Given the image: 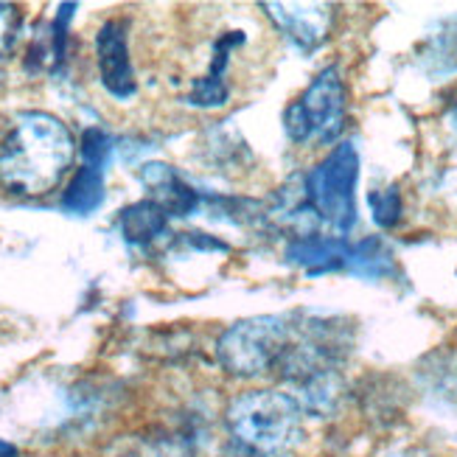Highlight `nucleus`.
I'll return each mask as SVG.
<instances>
[{
    "label": "nucleus",
    "mask_w": 457,
    "mask_h": 457,
    "mask_svg": "<svg viewBox=\"0 0 457 457\" xmlns=\"http://www.w3.org/2000/svg\"><path fill=\"white\" fill-rule=\"evenodd\" d=\"M222 457H255V454H250V452H245V449H238L236 444H230V441H228V446H225Z\"/></svg>",
    "instance_id": "obj_20"
},
{
    "label": "nucleus",
    "mask_w": 457,
    "mask_h": 457,
    "mask_svg": "<svg viewBox=\"0 0 457 457\" xmlns=\"http://www.w3.org/2000/svg\"><path fill=\"white\" fill-rule=\"evenodd\" d=\"M76 4H62L54 14L51 23V65L62 68L68 59V31H71V20H73Z\"/></svg>",
    "instance_id": "obj_18"
},
{
    "label": "nucleus",
    "mask_w": 457,
    "mask_h": 457,
    "mask_svg": "<svg viewBox=\"0 0 457 457\" xmlns=\"http://www.w3.org/2000/svg\"><path fill=\"white\" fill-rule=\"evenodd\" d=\"M368 203H370V211H373V222L379 228H393L395 222L402 220V194L395 186L373 191L368 196Z\"/></svg>",
    "instance_id": "obj_16"
},
{
    "label": "nucleus",
    "mask_w": 457,
    "mask_h": 457,
    "mask_svg": "<svg viewBox=\"0 0 457 457\" xmlns=\"http://www.w3.org/2000/svg\"><path fill=\"white\" fill-rule=\"evenodd\" d=\"M267 17L301 51L323 46L331 29V9L323 4H264Z\"/></svg>",
    "instance_id": "obj_7"
},
{
    "label": "nucleus",
    "mask_w": 457,
    "mask_h": 457,
    "mask_svg": "<svg viewBox=\"0 0 457 457\" xmlns=\"http://www.w3.org/2000/svg\"><path fill=\"white\" fill-rule=\"evenodd\" d=\"M118 228H121V236L127 245L146 247L169 233V213L152 200H141V203H132L121 211V216H118Z\"/></svg>",
    "instance_id": "obj_11"
},
{
    "label": "nucleus",
    "mask_w": 457,
    "mask_h": 457,
    "mask_svg": "<svg viewBox=\"0 0 457 457\" xmlns=\"http://www.w3.org/2000/svg\"><path fill=\"white\" fill-rule=\"evenodd\" d=\"M96 62H98V76H102L104 90L127 102L135 96L137 82L129 59V43H127V23L124 20H107L96 34Z\"/></svg>",
    "instance_id": "obj_6"
},
{
    "label": "nucleus",
    "mask_w": 457,
    "mask_h": 457,
    "mask_svg": "<svg viewBox=\"0 0 457 457\" xmlns=\"http://www.w3.org/2000/svg\"><path fill=\"white\" fill-rule=\"evenodd\" d=\"M0 457H17V446L9 441H0Z\"/></svg>",
    "instance_id": "obj_21"
},
{
    "label": "nucleus",
    "mask_w": 457,
    "mask_h": 457,
    "mask_svg": "<svg viewBox=\"0 0 457 457\" xmlns=\"http://www.w3.org/2000/svg\"><path fill=\"white\" fill-rule=\"evenodd\" d=\"M20 31V9L12 4H0V56H6Z\"/></svg>",
    "instance_id": "obj_19"
},
{
    "label": "nucleus",
    "mask_w": 457,
    "mask_h": 457,
    "mask_svg": "<svg viewBox=\"0 0 457 457\" xmlns=\"http://www.w3.org/2000/svg\"><path fill=\"white\" fill-rule=\"evenodd\" d=\"M356 183H360V154L353 144H337L320 163L303 177L306 213L348 233L356 225Z\"/></svg>",
    "instance_id": "obj_4"
},
{
    "label": "nucleus",
    "mask_w": 457,
    "mask_h": 457,
    "mask_svg": "<svg viewBox=\"0 0 457 457\" xmlns=\"http://www.w3.org/2000/svg\"><path fill=\"white\" fill-rule=\"evenodd\" d=\"M421 65L432 76H449L457 73V17L435 31L421 51Z\"/></svg>",
    "instance_id": "obj_15"
},
{
    "label": "nucleus",
    "mask_w": 457,
    "mask_h": 457,
    "mask_svg": "<svg viewBox=\"0 0 457 457\" xmlns=\"http://www.w3.org/2000/svg\"><path fill=\"white\" fill-rule=\"evenodd\" d=\"M295 334V314H267L233 323L216 343V360L236 379L275 373Z\"/></svg>",
    "instance_id": "obj_3"
},
{
    "label": "nucleus",
    "mask_w": 457,
    "mask_h": 457,
    "mask_svg": "<svg viewBox=\"0 0 457 457\" xmlns=\"http://www.w3.org/2000/svg\"><path fill=\"white\" fill-rule=\"evenodd\" d=\"M196 446L191 432L183 429H152L144 438L132 441L115 457H194Z\"/></svg>",
    "instance_id": "obj_14"
},
{
    "label": "nucleus",
    "mask_w": 457,
    "mask_h": 457,
    "mask_svg": "<svg viewBox=\"0 0 457 457\" xmlns=\"http://www.w3.org/2000/svg\"><path fill=\"white\" fill-rule=\"evenodd\" d=\"M104 171L102 166L82 163L62 191V208L76 216H90L104 203Z\"/></svg>",
    "instance_id": "obj_12"
},
{
    "label": "nucleus",
    "mask_w": 457,
    "mask_h": 457,
    "mask_svg": "<svg viewBox=\"0 0 457 457\" xmlns=\"http://www.w3.org/2000/svg\"><path fill=\"white\" fill-rule=\"evenodd\" d=\"M245 43V34L242 31H228L216 39L213 46V56H211V68L205 76H200L196 82L191 85V93L186 96V102L194 107H203V110H216V107H225L228 98H230V87H228V62H230V51L236 46Z\"/></svg>",
    "instance_id": "obj_9"
},
{
    "label": "nucleus",
    "mask_w": 457,
    "mask_h": 457,
    "mask_svg": "<svg viewBox=\"0 0 457 457\" xmlns=\"http://www.w3.org/2000/svg\"><path fill=\"white\" fill-rule=\"evenodd\" d=\"M345 270L356 278H368V281H385L395 275V258L382 238L373 236L351 245Z\"/></svg>",
    "instance_id": "obj_13"
},
{
    "label": "nucleus",
    "mask_w": 457,
    "mask_h": 457,
    "mask_svg": "<svg viewBox=\"0 0 457 457\" xmlns=\"http://www.w3.org/2000/svg\"><path fill=\"white\" fill-rule=\"evenodd\" d=\"M79 152H82V163L107 169L110 154H112V137H110L104 129L87 127V129L82 132V141H79Z\"/></svg>",
    "instance_id": "obj_17"
},
{
    "label": "nucleus",
    "mask_w": 457,
    "mask_h": 457,
    "mask_svg": "<svg viewBox=\"0 0 457 457\" xmlns=\"http://www.w3.org/2000/svg\"><path fill=\"white\" fill-rule=\"evenodd\" d=\"M303 407L284 390H247L228 404L230 444L255 457H289L303 435Z\"/></svg>",
    "instance_id": "obj_2"
},
{
    "label": "nucleus",
    "mask_w": 457,
    "mask_h": 457,
    "mask_svg": "<svg viewBox=\"0 0 457 457\" xmlns=\"http://www.w3.org/2000/svg\"><path fill=\"white\" fill-rule=\"evenodd\" d=\"M141 183L152 191V203L161 205L169 216H191L200 208V194L166 163H146L141 169Z\"/></svg>",
    "instance_id": "obj_10"
},
{
    "label": "nucleus",
    "mask_w": 457,
    "mask_h": 457,
    "mask_svg": "<svg viewBox=\"0 0 457 457\" xmlns=\"http://www.w3.org/2000/svg\"><path fill=\"white\" fill-rule=\"evenodd\" d=\"M452 115H454V127H457V107H454V112H452Z\"/></svg>",
    "instance_id": "obj_22"
},
{
    "label": "nucleus",
    "mask_w": 457,
    "mask_h": 457,
    "mask_svg": "<svg viewBox=\"0 0 457 457\" xmlns=\"http://www.w3.org/2000/svg\"><path fill=\"white\" fill-rule=\"evenodd\" d=\"M76 141L65 121L43 110H23L0 141V186L17 196H46L68 174Z\"/></svg>",
    "instance_id": "obj_1"
},
{
    "label": "nucleus",
    "mask_w": 457,
    "mask_h": 457,
    "mask_svg": "<svg viewBox=\"0 0 457 457\" xmlns=\"http://www.w3.org/2000/svg\"><path fill=\"white\" fill-rule=\"evenodd\" d=\"M351 242L345 236H323V233H303L295 236L287 245V262L306 270L309 275H323L345 270Z\"/></svg>",
    "instance_id": "obj_8"
},
{
    "label": "nucleus",
    "mask_w": 457,
    "mask_h": 457,
    "mask_svg": "<svg viewBox=\"0 0 457 457\" xmlns=\"http://www.w3.org/2000/svg\"><path fill=\"white\" fill-rule=\"evenodd\" d=\"M348 90L340 71L323 68L314 82L284 110V129L292 144L326 146L334 144L345 129Z\"/></svg>",
    "instance_id": "obj_5"
}]
</instances>
